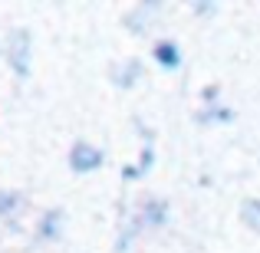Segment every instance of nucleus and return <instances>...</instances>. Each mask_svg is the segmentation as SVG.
<instances>
[{
	"label": "nucleus",
	"mask_w": 260,
	"mask_h": 253,
	"mask_svg": "<svg viewBox=\"0 0 260 253\" xmlns=\"http://www.w3.org/2000/svg\"><path fill=\"white\" fill-rule=\"evenodd\" d=\"M70 165L76 168V171H92V168H99V165H102V155L95 152L92 145L79 141V145L73 148V158H70Z\"/></svg>",
	"instance_id": "obj_1"
},
{
	"label": "nucleus",
	"mask_w": 260,
	"mask_h": 253,
	"mask_svg": "<svg viewBox=\"0 0 260 253\" xmlns=\"http://www.w3.org/2000/svg\"><path fill=\"white\" fill-rule=\"evenodd\" d=\"M26 43H30V33L26 30L10 33V59H13V69H17L20 76L26 73Z\"/></svg>",
	"instance_id": "obj_2"
},
{
	"label": "nucleus",
	"mask_w": 260,
	"mask_h": 253,
	"mask_svg": "<svg viewBox=\"0 0 260 253\" xmlns=\"http://www.w3.org/2000/svg\"><path fill=\"white\" fill-rule=\"evenodd\" d=\"M241 217L247 227H254L260 234V201L257 197H247V201H241Z\"/></svg>",
	"instance_id": "obj_3"
},
{
	"label": "nucleus",
	"mask_w": 260,
	"mask_h": 253,
	"mask_svg": "<svg viewBox=\"0 0 260 253\" xmlns=\"http://www.w3.org/2000/svg\"><path fill=\"white\" fill-rule=\"evenodd\" d=\"M155 59H158L161 66H172V69L181 63V56H178V46H175V43H158V46H155Z\"/></svg>",
	"instance_id": "obj_4"
},
{
	"label": "nucleus",
	"mask_w": 260,
	"mask_h": 253,
	"mask_svg": "<svg viewBox=\"0 0 260 253\" xmlns=\"http://www.w3.org/2000/svg\"><path fill=\"white\" fill-rule=\"evenodd\" d=\"M53 227H59V210H50L43 221V237H53Z\"/></svg>",
	"instance_id": "obj_5"
},
{
	"label": "nucleus",
	"mask_w": 260,
	"mask_h": 253,
	"mask_svg": "<svg viewBox=\"0 0 260 253\" xmlns=\"http://www.w3.org/2000/svg\"><path fill=\"white\" fill-rule=\"evenodd\" d=\"M13 204V194H7V191H0V214H4L7 207Z\"/></svg>",
	"instance_id": "obj_6"
}]
</instances>
